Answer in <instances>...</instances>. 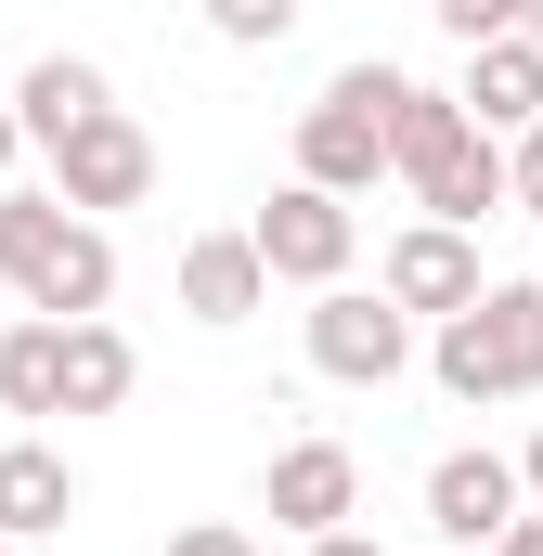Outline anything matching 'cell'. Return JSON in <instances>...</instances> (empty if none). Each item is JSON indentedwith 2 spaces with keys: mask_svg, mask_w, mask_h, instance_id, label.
Returning <instances> with one entry per match:
<instances>
[{
  "mask_svg": "<svg viewBox=\"0 0 543 556\" xmlns=\"http://www.w3.org/2000/svg\"><path fill=\"white\" fill-rule=\"evenodd\" d=\"M0 285H13L39 324H91V311H117V247H104V220H78L65 194H13V181H0Z\"/></svg>",
  "mask_w": 543,
  "mask_h": 556,
  "instance_id": "6da1fadb",
  "label": "cell"
},
{
  "mask_svg": "<svg viewBox=\"0 0 543 556\" xmlns=\"http://www.w3.org/2000/svg\"><path fill=\"white\" fill-rule=\"evenodd\" d=\"M389 168L414 181V207L453 220V233H479L505 207V142L479 130L453 91H427V78H402V104H389Z\"/></svg>",
  "mask_w": 543,
  "mask_h": 556,
  "instance_id": "7a4b0ae2",
  "label": "cell"
},
{
  "mask_svg": "<svg viewBox=\"0 0 543 556\" xmlns=\"http://www.w3.org/2000/svg\"><path fill=\"white\" fill-rule=\"evenodd\" d=\"M440 389L453 402H479V415H505V402H531L543 389V285H479L466 311H440Z\"/></svg>",
  "mask_w": 543,
  "mask_h": 556,
  "instance_id": "3957f363",
  "label": "cell"
},
{
  "mask_svg": "<svg viewBox=\"0 0 543 556\" xmlns=\"http://www.w3.org/2000/svg\"><path fill=\"white\" fill-rule=\"evenodd\" d=\"M389 104H402V65H337L311 104H298V181H324V194H376V168H389Z\"/></svg>",
  "mask_w": 543,
  "mask_h": 556,
  "instance_id": "277c9868",
  "label": "cell"
},
{
  "mask_svg": "<svg viewBox=\"0 0 543 556\" xmlns=\"http://www.w3.org/2000/svg\"><path fill=\"white\" fill-rule=\"evenodd\" d=\"M402 363H414V311H389L376 285H311V376L389 389Z\"/></svg>",
  "mask_w": 543,
  "mask_h": 556,
  "instance_id": "5b68a950",
  "label": "cell"
},
{
  "mask_svg": "<svg viewBox=\"0 0 543 556\" xmlns=\"http://www.w3.org/2000/svg\"><path fill=\"white\" fill-rule=\"evenodd\" d=\"M247 247H260V273H272V285H350L363 220H350V194H324V181H285L260 220H247Z\"/></svg>",
  "mask_w": 543,
  "mask_h": 556,
  "instance_id": "8992f818",
  "label": "cell"
},
{
  "mask_svg": "<svg viewBox=\"0 0 543 556\" xmlns=\"http://www.w3.org/2000/svg\"><path fill=\"white\" fill-rule=\"evenodd\" d=\"M52 155V194L78 207V220H104V207H142L155 194V142H142L130 104H104V117H78L65 142H39Z\"/></svg>",
  "mask_w": 543,
  "mask_h": 556,
  "instance_id": "52a82bcc",
  "label": "cell"
},
{
  "mask_svg": "<svg viewBox=\"0 0 543 556\" xmlns=\"http://www.w3.org/2000/svg\"><path fill=\"white\" fill-rule=\"evenodd\" d=\"M260 505H272V531H350L363 518V453L350 440H285L272 453V479H260Z\"/></svg>",
  "mask_w": 543,
  "mask_h": 556,
  "instance_id": "ba28073f",
  "label": "cell"
},
{
  "mask_svg": "<svg viewBox=\"0 0 543 556\" xmlns=\"http://www.w3.org/2000/svg\"><path fill=\"white\" fill-rule=\"evenodd\" d=\"M376 298H389V311H414V324L466 311V298H479V233H453V220H414V233H389Z\"/></svg>",
  "mask_w": 543,
  "mask_h": 556,
  "instance_id": "9c48e42d",
  "label": "cell"
},
{
  "mask_svg": "<svg viewBox=\"0 0 543 556\" xmlns=\"http://www.w3.org/2000/svg\"><path fill=\"white\" fill-rule=\"evenodd\" d=\"M518 505H531V492H518L505 453H440V466H427V531H440V544H492Z\"/></svg>",
  "mask_w": 543,
  "mask_h": 556,
  "instance_id": "30bf717a",
  "label": "cell"
},
{
  "mask_svg": "<svg viewBox=\"0 0 543 556\" xmlns=\"http://www.w3.org/2000/svg\"><path fill=\"white\" fill-rule=\"evenodd\" d=\"M142 389V363H130V337L91 311V324H52V415H117Z\"/></svg>",
  "mask_w": 543,
  "mask_h": 556,
  "instance_id": "8fae6325",
  "label": "cell"
},
{
  "mask_svg": "<svg viewBox=\"0 0 543 556\" xmlns=\"http://www.w3.org/2000/svg\"><path fill=\"white\" fill-rule=\"evenodd\" d=\"M453 104H466L492 142L531 130V117H543V52L518 39V26H505V39H466V91H453Z\"/></svg>",
  "mask_w": 543,
  "mask_h": 556,
  "instance_id": "7c38bea8",
  "label": "cell"
},
{
  "mask_svg": "<svg viewBox=\"0 0 543 556\" xmlns=\"http://www.w3.org/2000/svg\"><path fill=\"white\" fill-rule=\"evenodd\" d=\"M78 518V466L52 440H0V544H39Z\"/></svg>",
  "mask_w": 543,
  "mask_h": 556,
  "instance_id": "4fadbf2b",
  "label": "cell"
},
{
  "mask_svg": "<svg viewBox=\"0 0 543 556\" xmlns=\"http://www.w3.org/2000/svg\"><path fill=\"white\" fill-rule=\"evenodd\" d=\"M181 311H194V324H247V311H272L260 247H247V233H194V247H181Z\"/></svg>",
  "mask_w": 543,
  "mask_h": 556,
  "instance_id": "5bb4252c",
  "label": "cell"
},
{
  "mask_svg": "<svg viewBox=\"0 0 543 556\" xmlns=\"http://www.w3.org/2000/svg\"><path fill=\"white\" fill-rule=\"evenodd\" d=\"M104 104H117V91H104L91 52H39V65L13 78V130H26V142H65L78 117H104Z\"/></svg>",
  "mask_w": 543,
  "mask_h": 556,
  "instance_id": "9a60e30c",
  "label": "cell"
},
{
  "mask_svg": "<svg viewBox=\"0 0 543 556\" xmlns=\"http://www.w3.org/2000/svg\"><path fill=\"white\" fill-rule=\"evenodd\" d=\"M0 415H52V324L0 337Z\"/></svg>",
  "mask_w": 543,
  "mask_h": 556,
  "instance_id": "2e32d148",
  "label": "cell"
},
{
  "mask_svg": "<svg viewBox=\"0 0 543 556\" xmlns=\"http://www.w3.org/2000/svg\"><path fill=\"white\" fill-rule=\"evenodd\" d=\"M298 13H311V0H207V26H220L233 52H272V39H285Z\"/></svg>",
  "mask_w": 543,
  "mask_h": 556,
  "instance_id": "e0dca14e",
  "label": "cell"
},
{
  "mask_svg": "<svg viewBox=\"0 0 543 556\" xmlns=\"http://www.w3.org/2000/svg\"><path fill=\"white\" fill-rule=\"evenodd\" d=\"M505 194L543 220V117H531V130H505Z\"/></svg>",
  "mask_w": 543,
  "mask_h": 556,
  "instance_id": "ac0fdd59",
  "label": "cell"
},
{
  "mask_svg": "<svg viewBox=\"0 0 543 556\" xmlns=\"http://www.w3.org/2000/svg\"><path fill=\"white\" fill-rule=\"evenodd\" d=\"M427 13H440L453 39H505V26H518V0H427Z\"/></svg>",
  "mask_w": 543,
  "mask_h": 556,
  "instance_id": "d6986e66",
  "label": "cell"
},
{
  "mask_svg": "<svg viewBox=\"0 0 543 556\" xmlns=\"http://www.w3.org/2000/svg\"><path fill=\"white\" fill-rule=\"evenodd\" d=\"M168 556H260L233 518H194V531H168Z\"/></svg>",
  "mask_w": 543,
  "mask_h": 556,
  "instance_id": "ffe728a7",
  "label": "cell"
},
{
  "mask_svg": "<svg viewBox=\"0 0 543 556\" xmlns=\"http://www.w3.org/2000/svg\"><path fill=\"white\" fill-rule=\"evenodd\" d=\"M492 556H543V505H518V518L492 531Z\"/></svg>",
  "mask_w": 543,
  "mask_h": 556,
  "instance_id": "44dd1931",
  "label": "cell"
},
{
  "mask_svg": "<svg viewBox=\"0 0 543 556\" xmlns=\"http://www.w3.org/2000/svg\"><path fill=\"white\" fill-rule=\"evenodd\" d=\"M298 556H376V544H363V531H311Z\"/></svg>",
  "mask_w": 543,
  "mask_h": 556,
  "instance_id": "7402d4cb",
  "label": "cell"
},
{
  "mask_svg": "<svg viewBox=\"0 0 543 556\" xmlns=\"http://www.w3.org/2000/svg\"><path fill=\"white\" fill-rule=\"evenodd\" d=\"M518 492H531V505H543V427H531V453H518Z\"/></svg>",
  "mask_w": 543,
  "mask_h": 556,
  "instance_id": "603a6c76",
  "label": "cell"
},
{
  "mask_svg": "<svg viewBox=\"0 0 543 556\" xmlns=\"http://www.w3.org/2000/svg\"><path fill=\"white\" fill-rule=\"evenodd\" d=\"M13 155H26V130H13V104H0V181H13Z\"/></svg>",
  "mask_w": 543,
  "mask_h": 556,
  "instance_id": "cb8c5ba5",
  "label": "cell"
},
{
  "mask_svg": "<svg viewBox=\"0 0 543 556\" xmlns=\"http://www.w3.org/2000/svg\"><path fill=\"white\" fill-rule=\"evenodd\" d=\"M518 39H531V52H543V0H518Z\"/></svg>",
  "mask_w": 543,
  "mask_h": 556,
  "instance_id": "d4e9b609",
  "label": "cell"
},
{
  "mask_svg": "<svg viewBox=\"0 0 543 556\" xmlns=\"http://www.w3.org/2000/svg\"><path fill=\"white\" fill-rule=\"evenodd\" d=\"M0 556H13V544H0Z\"/></svg>",
  "mask_w": 543,
  "mask_h": 556,
  "instance_id": "484cf974",
  "label": "cell"
},
{
  "mask_svg": "<svg viewBox=\"0 0 543 556\" xmlns=\"http://www.w3.org/2000/svg\"><path fill=\"white\" fill-rule=\"evenodd\" d=\"M531 285H543V273H531Z\"/></svg>",
  "mask_w": 543,
  "mask_h": 556,
  "instance_id": "4316f807",
  "label": "cell"
}]
</instances>
